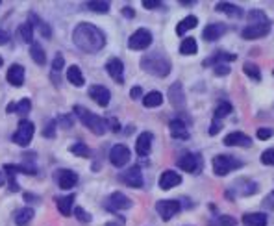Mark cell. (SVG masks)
Instances as JSON below:
<instances>
[{"label":"cell","instance_id":"16","mask_svg":"<svg viewBox=\"0 0 274 226\" xmlns=\"http://www.w3.org/2000/svg\"><path fill=\"white\" fill-rule=\"evenodd\" d=\"M271 32V22L267 24H248L241 32L243 39H260Z\"/></svg>","mask_w":274,"mask_h":226},{"label":"cell","instance_id":"21","mask_svg":"<svg viewBox=\"0 0 274 226\" xmlns=\"http://www.w3.org/2000/svg\"><path fill=\"white\" fill-rule=\"evenodd\" d=\"M7 82L11 85H15V87H20V85L24 84V67L19 63H13L9 69H7Z\"/></svg>","mask_w":274,"mask_h":226},{"label":"cell","instance_id":"10","mask_svg":"<svg viewBox=\"0 0 274 226\" xmlns=\"http://www.w3.org/2000/svg\"><path fill=\"white\" fill-rule=\"evenodd\" d=\"M121 180L126 184V186H130V188H134V189H139V188H143V173H141V169L137 167H132V169H128L126 173H124L123 176H121Z\"/></svg>","mask_w":274,"mask_h":226},{"label":"cell","instance_id":"50","mask_svg":"<svg viewBox=\"0 0 274 226\" xmlns=\"http://www.w3.org/2000/svg\"><path fill=\"white\" fill-rule=\"evenodd\" d=\"M263 208H265V210H274V191L265 197V201H263Z\"/></svg>","mask_w":274,"mask_h":226},{"label":"cell","instance_id":"9","mask_svg":"<svg viewBox=\"0 0 274 226\" xmlns=\"http://www.w3.org/2000/svg\"><path fill=\"white\" fill-rule=\"evenodd\" d=\"M130 149L126 145H115L110 152V162L115 165V167H124L126 163L130 162Z\"/></svg>","mask_w":274,"mask_h":226},{"label":"cell","instance_id":"51","mask_svg":"<svg viewBox=\"0 0 274 226\" xmlns=\"http://www.w3.org/2000/svg\"><path fill=\"white\" fill-rule=\"evenodd\" d=\"M221 123H219V121H213V123H211V126H209V136H217V134H219V132H221Z\"/></svg>","mask_w":274,"mask_h":226},{"label":"cell","instance_id":"6","mask_svg":"<svg viewBox=\"0 0 274 226\" xmlns=\"http://www.w3.org/2000/svg\"><path fill=\"white\" fill-rule=\"evenodd\" d=\"M33 132H35V126L30 121H20L19 128L13 134V143L19 145V147H28V143L32 141Z\"/></svg>","mask_w":274,"mask_h":226},{"label":"cell","instance_id":"1","mask_svg":"<svg viewBox=\"0 0 274 226\" xmlns=\"http://www.w3.org/2000/svg\"><path fill=\"white\" fill-rule=\"evenodd\" d=\"M72 41L80 50L87 52V54H95L100 48H104L106 45V37L102 30L91 22H80L72 32Z\"/></svg>","mask_w":274,"mask_h":226},{"label":"cell","instance_id":"53","mask_svg":"<svg viewBox=\"0 0 274 226\" xmlns=\"http://www.w3.org/2000/svg\"><path fill=\"white\" fill-rule=\"evenodd\" d=\"M59 123L63 124L65 128H71V126H72V119L69 115H61V117H59Z\"/></svg>","mask_w":274,"mask_h":226},{"label":"cell","instance_id":"43","mask_svg":"<svg viewBox=\"0 0 274 226\" xmlns=\"http://www.w3.org/2000/svg\"><path fill=\"white\" fill-rule=\"evenodd\" d=\"M74 215H76V219L82 221V223H89V221H91V215L87 214L84 208H76V210H74Z\"/></svg>","mask_w":274,"mask_h":226},{"label":"cell","instance_id":"59","mask_svg":"<svg viewBox=\"0 0 274 226\" xmlns=\"http://www.w3.org/2000/svg\"><path fill=\"white\" fill-rule=\"evenodd\" d=\"M2 63H4V59H2V58H0V67H2Z\"/></svg>","mask_w":274,"mask_h":226},{"label":"cell","instance_id":"7","mask_svg":"<svg viewBox=\"0 0 274 226\" xmlns=\"http://www.w3.org/2000/svg\"><path fill=\"white\" fill-rule=\"evenodd\" d=\"M150 43H152V33L148 30H144V28H139L128 39V46H130L132 50H144V48L150 46Z\"/></svg>","mask_w":274,"mask_h":226},{"label":"cell","instance_id":"14","mask_svg":"<svg viewBox=\"0 0 274 226\" xmlns=\"http://www.w3.org/2000/svg\"><path fill=\"white\" fill-rule=\"evenodd\" d=\"M132 208V201L126 197L124 193H113L110 195V199H108V210L111 212H121V210H128Z\"/></svg>","mask_w":274,"mask_h":226},{"label":"cell","instance_id":"42","mask_svg":"<svg viewBox=\"0 0 274 226\" xmlns=\"http://www.w3.org/2000/svg\"><path fill=\"white\" fill-rule=\"evenodd\" d=\"M43 136H45V137H54V136H56V121H54V119H50V121L45 124Z\"/></svg>","mask_w":274,"mask_h":226},{"label":"cell","instance_id":"33","mask_svg":"<svg viewBox=\"0 0 274 226\" xmlns=\"http://www.w3.org/2000/svg\"><path fill=\"white\" fill-rule=\"evenodd\" d=\"M247 19H248V24H267V22H271V20L267 19V15L263 13V9H252V11H248Z\"/></svg>","mask_w":274,"mask_h":226},{"label":"cell","instance_id":"52","mask_svg":"<svg viewBox=\"0 0 274 226\" xmlns=\"http://www.w3.org/2000/svg\"><path fill=\"white\" fill-rule=\"evenodd\" d=\"M130 97L134 98V100H137V98H141V97H143V89H141L139 85H136V87H132Z\"/></svg>","mask_w":274,"mask_h":226},{"label":"cell","instance_id":"3","mask_svg":"<svg viewBox=\"0 0 274 226\" xmlns=\"http://www.w3.org/2000/svg\"><path fill=\"white\" fill-rule=\"evenodd\" d=\"M74 113H76V117H78L87 128L91 130L93 134L102 136V134L108 132V121L102 119V117L95 115V113H91V111L87 110V108H84V106H78V104H76V106H74Z\"/></svg>","mask_w":274,"mask_h":226},{"label":"cell","instance_id":"32","mask_svg":"<svg viewBox=\"0 0 274 226\" xmlns=\"http://www.w3.org/2000/svg\"><path fill=\"white\" fill-rule=\"evenodd\" d=\"M33 210L32 208H24V210H20V212H17V215H15V225L17 226H28L30 223H32L33 219Z\"/></svg>","mask_w":274,"mask_h":226},{"label":"cell","instance_id":"20","mask_svg":"<svg viewBox=\"0 0 274 226\" xmlns=\"http://www.w3.org/2000/svg\"><path fill=\"white\" fill-rule=\"evenodd\" d=\"M226 24H222V22H213V24H208L204 28L202 32V37L206 41H217L219 37H222L224 33H226Z\"/></svg>","mask_w":274,"mask_h":226},{"label":"cell","instance_id":"25","mask_svg":"<svg viewBox=\"0 0 274 226\" xmlns=\"http://www.w3.org/2000/svg\"><path fill=\"white\" fill-rule=\"evenodd\" d=\"M67 80H69V84L76 85V87H82L85 84V78L80 71L78 65H71L69 69H67Z\"/></svg>","mask_w":274,"mask_h":226},{"label":"cell","instance_id":"48","mask_svg":"<svg viewBox=\"0 0 274 226\" xmlns=\"http://www.w3.org/2000/svg\"><path fill=\"white\" fill-rule=\"evenodd\" d=\"M213 71H215L217 76H226V74H230V67L228 65H215Z\"/></svg>","mask_w":274,"mask_h":226},{"label":"cell","instance_id":"56","mask_svg":"<svg viewBox=\"0 0 274 226\" xmlns=\"http://www.w3.org/2000/svg\"><path fill=\"white\" fill-rule=\"evenodd\" d=\"M7 41H9V35H7V32L0 30V45H7Z\"/></svg>","mask_w":274,"mask_h":226},{"label":"cell","instance_id":"36","mask_svg":"<svg viewBox=\"0 0 274 226\" xmlns=\"http://www.w3.org/2000/svg\"><path fill=\"white\" fill-rule=\"evenodd\" d=\"M85 6L89 7L91 11H95V13H108V11H110V2H106V0H95V2H87Z\"/></svg>","mask_w":274,"mask_h":226},{"label":"cell","instance_id":"35","mask_svg":"<svg viewBox=\"0 0 274 226\" xmlns=\"http://www.w3.org/2000/svg\"><path fill=\"white\" fill-rule=\"evenodd\" d=\"M196 50H198V45L193 37H185L180 45V52L183 56H193V54H196Z\"/></svg>","mask_w":274,"mask_h":226},{"label":"cell","instance_id":"47","mask_svg":"<svg viewBox=\"0 0 274 226\" xmlns=\"http://www.w3.org/2000/svg\"><path fill=\"white\" fill-rule=\"evenodd\" d=\"M6 176H7V184H9V191H19V184L15 182V175L13 173H6Z\"/></svg>","mask_w":274,"mask_h":226},{"label":"cell","instance_id":"30","mask_svg":"<svg viewBox=\"0 0 274 226\" xmlns=\"http://www.w3.org/2000/svg\"><path fill=\"white\" fill-rule=\"evenodd\" d=\"M196 24H198V19H196L195 15H189V17H185V19H182L180 22H178L176 33H178V35H183V33L187 32V30H193V28H196Z\"/></svg>","mask_w":274,"mask_h":226},{"label":"cell","instance_id":"29","mask_svg":"<svg viewBox=\"0 0 274 226\" xmlns=\"http://www.w3.org/2000/svg\"><path fill=\"white\" fill-rule=\"evenodd\" d=\"M143 104L144 108H157V106L163 104V95H161L159 91H150L148 95L143 97Z\"/></svg>","mask_w":274,"mask_h":226},{"label":"cell","instance_id":"40","mask_svg":"<svg viewBox=\"0 0 274 226\" xmlns=\"http://www.w3.org/2000/svg\"><path fill=\"white\" fill-rule=\"evenodd\" d=\"M15 110H17L19 115H28L30 110H32V102H30L28 98H22L19 104H15Z\"/></svg>","mask_w":274,"mask_h":226},{"label":"cell","instance_id":"31","mask_svg":"<svg viewBox=\"0 0 274 226\" xmlns=\"http://www.w3.org/2000/svg\"><path fill=\"white\" fill-rule=\"evenodd\" d=\"M17 39H19L20 43H30L32 45V39H33V28L28 22L24 24H20L17 28Z\"/></svg>","mask_w":274,"mask_h":226},{"label":"cell","instance_id":"44","mask_svg":"<svg viewBox=\"0 0 274 226\" xmlns=\"http://www.w3.org/2000/svg\"><path fill=\"white\" fill-rule=\"evenodd\" d=\"M217 225L219 226H234L235 225V219L234 217H230V215H222L217 219Z\"/></svg>","mask_w":274,"mask_h":226},{"label":"cell","instance_id":"45","mask_svg":"<svg viewBox=\"0 0 274 226\" xmlns=\"http://www.w3.org/2000/svg\"><path fill=\"white\" fill-rule=\"evenodd\" d=\"M273 134L274 132L271 128H258V139H261V141H263V139H271Z\"/></svg>","mask_w":274,"mask_h":226},{"label":"cell","instance_id":"46","mask_svg":"<svg viewBox=\"0 0 274 226\" xmlns=\"http://www.w3.org/2000/svg\"><path fill=\"white\" fill-rule=\"evenodd\" d=\"M63 65H65V59H63L61 54H58V56L54 58V61H52V69L54 71H61V69H63Z\"/></svg>","mask_w":274,"mask_h":226},{"label":"cell","instance_id":"41","mask_svg":"<svg viewBox=\"0 0 274 226\" xmlns=\"http://www.w3.org/2000/svg\"><path fill=\"white\" fill-rule=\"evenodd\" d=\"M261 163L263 165H273L274 167V149H269V150H265L263 154H261Z\"/></svg>","mask_w":274,"mask_h":226},{"label":"cell","instance_id":"2","mask_svg":"<svg viewBox=\"0 0 274 226\" xmlns=\"http://www.w3.org/2000/svg\"><path fill=\"white\" fill-rule=\"evenodd\" d=\"M141 67L148 74H154V76L165 78L170 72V59L159 52H152V54H146L141 58Z\"/></svg>","mask_w":274,"mask_h":226},{"label":"cell","instance_id":"34","mask_svg":"<svg viewBox=\"0 0 274 226\" xmlns=\"http://www.w3.org/2000/svg\"><path fill=\"white\" fill-rule=\"evenodd\" d=\"M30 56H32V59H33V61H35L37 65H45V63H46L45 50L41 48L39 43H32V46H30Z\"/></svg>","mask_w":274,"mask_h":226},{"label":"cell","instance_id":"11","mask_svg":"<svg viewBox=\"0 0 274 226\" xmlns=\"http://www.w3.org/2000/svg\"><path fill=\"white\" fill-rule=\"evenodd\" d=\"M169 100L172 104V108H176V110L185 108V95H183V87L180 82H174L169 87Z\"/></svg>","mask_w":274,"mask_h":226},{"label":"cell","instance_id":"26","mask_svg":"<svg viewBox=\"0 0 274 226\" xmlns=\"http://www.w3.org/2000/svg\"><path fill=\"white\" fill-rule=\"evenodd\" d=\"M235 54H228V52H215L211 58H208L206 61H204V65H224L228 63V61H235Z\"/></svg>","mask_w":274,"mask_h":226},{"label":"cell","instance_id":"28","mask_svg":"<svg viewBox=\"0 0 274 226\" xmlns=\"http://www.w3.org/2000/svg\"><path fill=\"white\" fill-rule=\"evenodd\" d=\"M217 11H222L226 13V15H230V17H235V19H239V17H243V9L239 6H234V4H230V2H219L215 6Z\"/></svg>","mask_w":274,"mask_h":226},{"label":"cell","instance_id":"57","mask_svg":"<svg viewBox=\"0 0 274 226\" xmlns=\"http://www.w3.org/2000/svg\"><path fill=\"white\" fill-rule=\"evenodd\" d=\"M24 201L30 202V204H33V202H39V197H35V195L26 193V195H24Z\"/></svg>","mask_w":274,"mask_h":226},{"label":"cell","instance_id":"54","mask_svg":"<svg viewBox=\"0 0 274 226\" xmlns=\"http://www.w3.org/2000/svg\"><path fill=\"white\" fill-rule=\"evenodd\" d=\"M106 121H108V128L111 126L113 132H119V130H121V126H119V123L115 121V119H106Z\"/></svg>","mask_w":274,"mask_h":226},{"label":"cell","instance_id":"5","mask_svg":"<svg viewBox=\"0 0 274 226\" xmlns=\"http://www.w3.org/2000/svg\"><path fill=\"white\" fill-rule=\"evenodd\" d=\"M178 167L185 171V173H191V175H198L202 171V156L200 154H193V152H187V154L180 156L178 160Z\"/></svg>","mask_w":274,"mask_h":226},{"label":"cell","instance_id":"18","mask_svg":"<svg viewBox=\"0 0 274 226\" xmlns=\"http://www.w3.org/2000/svg\"><path fill=\"white\" fill-rule=\"evenodd\" d=\"M152 141H154V136H152L150 132H143L141 136L137 137V143H136L137 154L141 156V158H144V156L150 154V150H152Z\"/></svg>","mask_w":274,"mask_h":226},{"label":"cell","instance_id":"22","mask_svg":"<svg viewBox=\"0 0 274 226\" xmlns=\"http://www.w3.org/2000/svg\"><path fill=\"white\" fill-rule=\"evenodd\" d=\"M169 128H170V136L174 137V139H189L187 126H185V123H183L182 119H174V121H170Z\"/></svg>","mask_w":274,"mask_h":226},{"label":"cell","instance_id":"4","mask_svg":"<svg viewBox=\"0 0 274 226\" xmlns=\"http://www.w3.org/2000/svg\"><path fill=\"white\" fill-rule=\"evenodd\" d=\"M243 167V163L234 158V156H226V154H219L213 158V173L217 176H226L228 173H232L234 169Z\"/></svg>","mask_w":274,"mask_h":226},{"label":"cell","instance_id":"19","mask_svg":"<svg viewBox=\"0 0 274 226\" xmlns=\"http://www.w3.org/2000/svg\"><path fill=\"white\" fill-rule=\"evenodd\" d=\"M224 145L226 147H250L252 139L243 132H232V134L224 137Z\"/></svg>","mask_w":274,"mask_h":226},{"label":"cell","instance_id":"12","mask_svg":"<svg viewBox=\"0 0 274 226\" xmlns=\"http://www.w3.org/2000/svg\"><path fill=\"white\" fill-rule=\"evenodd\" d=\"M56 180H58V186L61 189H72L78 184V175L71 169H63V171H58Z\"/></svg>","mask_w":274,"mask_h":226},{"label":"cell","instance_id":"23","mask_svg":"<svg viewBox=\"0 0 274 226\" xmlns=\"http://www.w3.org/2000/svg\"><path fill=\"white\" fill-rule=\"evenodd\" d=\"M28 20H30L28 24L32 26V28H37V30H39V33L43 35V37H52V28H50V26L46 24L45 20H41L39 17H37V15H35L33 11L30 13V15H28Z\"/></svg>","mask_w":274,"mask_h":226},{"label":"cell","instance_id":"39","mask_svg":"<svg viewBox=\"0 0 274 226\" xmlns=\"http://www.w3.org/2000/svg\"><path fill=\"white\" fill-rule=\"evenodd\" d=\"M232 104L230 102H221L219 106H217V110H215V119L219 121V119H222V117H226V115H230L232 113Z\"/></svg>","mask_w":274,"mask_h":226},{"label":"cell","instance_id":"13","mask_svg":"<svg viewBox=\"0 0 274 226\" xmlns=\"http://www.w3.org/2000/svg\"><path fill=\"white\" fill-rule=\"evenodd\" d=\"M106 71L117 84H124V65L119 58H111L106 63Z\"/></svg>","mask_w":274,"mask_h":226},{"label":"cell","instance_id":"27","mask_svg":"<svg viewBox=\"0 0 274 226\" xmlns=\"http://www.w3.org/2000/svg\"><path fill=\"white\" fill-rule=\"evenodd\" d=\"M245 226H267V215L265 214H245L243 215Z\"/></svg>","mask_w":274,"mask_h":226},{"label":"cell","instance_id":"15","mask_svg":"<svg viewBox=\"0 0 274 226\" xmlns=\"http://www.w3.org/2000/svg\"><path fill=\"white\" fill-rule=\"evenodd\" d=\"M89 97H91L98 106L106 108L111 100V93L110 89H106L104 85H91V87H89Z\"/></svg>","mask_w":274,"mask_h":226},{"label":"cell","instance_id":"24","mask_svg":"<svg viewBox=\"0 0 274 226\" xmlns=\"http://www.w3.org/2000/svg\"><path fill=\"white\" fill-rule=\"evenodd\" d=\"M72 202H74V195H67V197H58L56 199V206H58L59 214L63 217H69L72 214Z\"/></svg>","mask_w":274,"mask_h":226},{"label":"cell","instance_id":"8","mask_svg":"<svg viewBox=\"0 0 274 226\" xmlns=\"http://www.w3.org/2000/svg\"><path fill=\"white\" fill-rule=\"evenodd\" d=\"M180 210H182V206L178 201H159L156 204V212L163 221H170Z\"/></svg>","mask_w":274,"mask_h":226},{"label":"cell","instance_id":"17","mask_svg":"<svg viewBox=\"0 0 274 226\" xmlns=\"http://www.w3.org/2000/svg\"><path fill=\"white\" fill-rule=\"evenodd\" d=\"M182 184V176L174 173V171H163L161 176H159V188L163 191H169V189L176 188Z\"/></svg>","mask_w":274,"mask_h":226},{"label":"cell","instance_id":"37","mask_svg":"<svg viewBox=\"0 0 274 226\" xmlns=\"http://www.w3.org/2000/svg\"><path fill=\"white\" fill-rule=\"evenodd\" d=\"M243 71H245V74H247V76L252 78V80H261L260 67H258L256 63H250V61H247V63H245V67H243Z\"/></svg>","mask_w":274,"mask_h":226},{"label":"cell","instance_id":"58","mask_svg":"<svg viewBox=\"0 0 274 226\" xmlns=\"http://www.w3.org/2000/svg\"><path fill=\"white\" fill-rule=\"evenodd\" d=\"M4 182H6V176H4V173L0 171V186H4Z\"/></svg>","mask_w":274,"mask_h":226},{"label":"cell","instance_id":"49","mask_svg":"<svg viewBox=\"0 0 274 226\" xmlns=\"http://www.w3.org/2000/svg\"><path fill=\"white\" fill-rule=\"evenodd\" d=\"M143 6L146 9H154V7H163V2H159V0H143Z\"/></svg>","mask_w":274,"mask_h":226},{"label":"cell","instance_id":"55","mask_svg":"<svg viewBox=\"0 0 274 226\" xmlns=\"http://www.w3.org/2000/svg\"><path fill=\"white\" fill-rule=\"evenodd\" d=\"M123 15L124 17H128V19H134L136 13H134V9H132L130 6H126V7H123Z\"/></svg>","mask_w":274,"mask_h":226},{"label":"cell","instance_id":"38","mask_svg":"<svg viewBox=\"0 0 274 226\" xmlns=\"http://www.w3.org/2000/svg\"><path fill=\"white\" fill-rule=\"evenodd\" d=\"M71 152L74 156H80V158H89V156H91V149H89L87 145H84V143H76V145H72Z\"/></svg>","mask_w":274,"mask_h":226}]
</instances>
